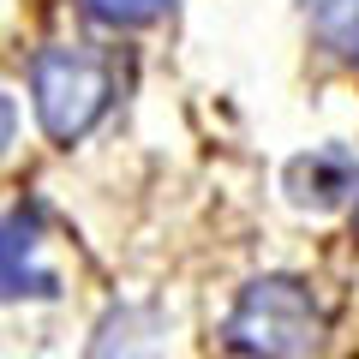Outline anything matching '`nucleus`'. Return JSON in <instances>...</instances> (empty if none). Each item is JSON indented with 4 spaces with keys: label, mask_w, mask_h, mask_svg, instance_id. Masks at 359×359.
I'll return each mask as SVG.
<instances>
[{
    "label": "nucleus",
    "mask_w": 359,
    "mask_h": 359,
    "mask_svg": "<svg viewBox=\"0 0 359 359\" xmlns=\"http://www.w3.org/2000/svg\"><path fill=\"white\" fill-rule=\"evenodd\" d=\"M323 341V311L294 276H257L228 311V347L245 359H306Z\"/></svg>",
    "instance_id": "1"
},
{
    "label": "nucleus",
    "mask_w": 359,
    "mask_h": 359,
    "mask_svg": "<svg viewBox=\"0 0 359 359\" xmlns=\"http://www.w3.org/2000/svg\"><path fill=\"white\" fill-rule=\"evenodd\" d=\"M311 30H318V42H323L330 54L359 60V0H318Z\"/></svg>",
    "instance_id": "5"
},
{
    "label": "nucleus",
    "mask_w": 359,
    "mask_h": 359,
    "mask_svg": "<svg viewBox=\"0 0 359 359\" xmlns=\"http://www.w3.org/2000/svg\"><path fill=\"white\" fill-rule=\"evenodd\" d=\"M84 6H90V18H102V25H120V30L150 25V18H162V13H168V0H84Z\"/></svg>",
    "instance_id": "6"
},
{
    "label": "nucleus",
    "mask_w": 359,
    "mask_h": 359,
    "mask_svg": "<svg viewBox=\"0 0 359 359\" xmlns=\"http://www.w3.org/2000/svg\"><path fill=\"white\" fill-rule=\"evenodd\" d=\"M30 252H36V228L30 216H13L6 222V294H48V276L30 269Z\"/></svg>",
    "instance_id": "4"
},
{
    "label": "nucleus",
    "mask_w": 359,
    "mask_h": 359,
    "mask_svg": "<svg viewBox=\"0 0 359 359\" xmlns=\"http://www.w3.org/2000/svg\"><path fill=\"white\" fill-rule=\"evenodd\" d=\"M30 96H36L42 132L72 144L108 114V102H114V66L90 48H42L36 66H30Z\"/></svg>",
    "instance_id": "2"
},
{
    "label": "nucleus",
    "mask_w": 359,
    "mask_h": 359,
    "mask_svg": "<svg viewBox=\"0 0 359 359\" xmlns=\"http://www.w3.org/2000/svg\"><path fill=\"white\" fill-rule=\"evenodd\" d=\"M341 192H353V162L341 150H311L287 168V198L299 210H330L341 204Z\"/></svg>",
    "instance_id": "3"
}]
</instances>
